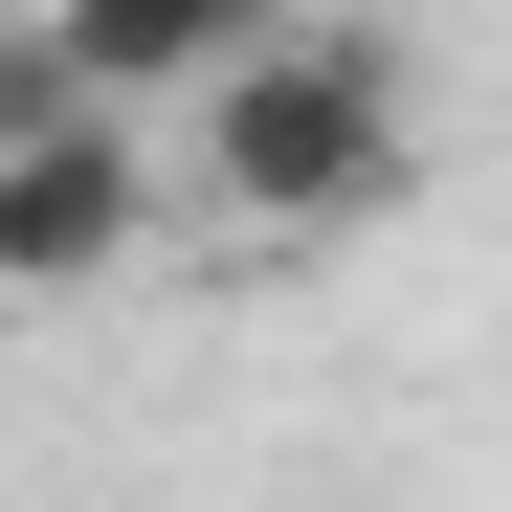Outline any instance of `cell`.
I'll list each match as a JSON object with an SVG mask.
<instances>
[{"label": "cell", "mask_w": 512, "mask_h": 512, "mask_svg": "<svg viewBox=\"0 0 512 512\" xmlns=\"http://www.w3.org/2000/svg\"><path fill=\"white\" fill-rule=\"evenodd\" d=\"M201 179H223V223H379L401 201V67L357 45V23H268L201 90Z\"/></svg>", "instance_id": "obj_1"}, {"label": "cell", "mask_w": 512, "mask_h": 512, "mask_svg": "<svg viewBox=\"0 0 512 512\" xmlns=\"http://www.w3.org/2000/svg\"><path fill=\"white\" fill-rule=\"evenodd\" d=\"M156 245V156H134V112H45V134H0V290H112Z\"/></svg>", "instance_id": "obj_2"}, {"label": "cell", "mask_w": 512, "mask_h": 512, "mask_svg": "<svg viewBox=\"0 0 512 512\" xmlns=\"http://www.w3.org/2000/svg\"><path fill=\"white\" fill-rule=\"evenodd\" d=\"M45 45H67L90 112H134V90H223L268 45V0H45Z\"/></svg>", "instance_id": "obj_3"}]
</instances>
